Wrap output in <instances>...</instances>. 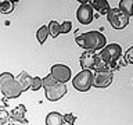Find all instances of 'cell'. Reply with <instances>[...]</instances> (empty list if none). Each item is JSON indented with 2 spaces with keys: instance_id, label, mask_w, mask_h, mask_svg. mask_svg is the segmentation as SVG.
<instances>
[{
  "instance_id": "obj_1",
  "label": "cell",
  "mask_w": 133,
  "mask_h": 125,
  "mask_svg": "<svg viewBox=\"0 0 133 125\" xmlns=\"http://www.w3.org/2000/svg\"><path fill=\"white\" fill-rule=\"evenodd\" d=\"M75 42L82 49L89 50V52H94V53H97L98 50H101L107 45L105 36L100 31H89V32H85L79 36L76 35Z\"/></svg>"
},
{
  "instance_id": "obj_2",
  "label": "cell",
  "mask_w": 133,
  "mask_h": 125,
  "mask_svg": "<svg viewBox=\"0 0 133 125\" xmlns=\"http://www.w3.org/2000/svg\"><path fill=\"white\" fill-rule=\"evenodd\" d=\"M0 90L6 99H17L22 93L18 82L15 81V77L11 72L0 74Z\"/></svg>"
},
{
  "instance_id": "obj_3",
  "label": "cell",
  "mask_w": 133,
  "mask_h": 125,
  "mask_svg": "<svg viewBox=\"0 0 133 125\" xmlns=\"http://www.w3.org/2000/svg\"><path fill=\"white\" fill-rule=\"evenodd\" d=\"M97 56L107 65V68H110L111 64H114L115 61H118L121 58V56H122V47L118 43L105 45L100 50V53H97Z\"/></svg>"
},
{
  "instance_id": "obj_4",
  "label": "cell",
  "mask_w": 133,
  "mask_h": 125,
  "mask_svg": "<svg viewBox=\"0 0 133 125\" xmlns=\"http://www.w3.org/2000/svg\"><path fill=\"white\" fill-rule=\"evenodd\" d=\"M93 83V71H81L74 77L72 85L79 92H87Z\"/></svg>"
},
{
  "instance_id": "obj_5",
  "label": "cell",
  "mask_w": 133,
  "mask_h": 125,
  "mask_svg": "<svg viewBox=\"0 0 133 125\" xmlns=\"http://www.w3.org/2000/svg\"><path fill=\"white\" fill-rule=\"evenodd\" d=\"M107 21L111 24L112 28L123 29L129 24V17L116 7V8H110V11L107 12Z\"/></svg>"
},
{
  "instance_id": "obj_6",
  "label": "cell",
  "mask_w": 133,
  "mask_h": 125,
  "mask_svg": "<svg viewBox=\"0 0 133 125\" xmlns=\"http://www.w3.org/2000/svg\"><path fill=\"white\" fill-rule=\"evenodd\" d=\"M112 81H114V72H111L110 70L93 71V83H91V86L104 89V88L110 86Z\"/></svg>"
},
{
  "instance_id": "obj_7",
  "label": "cell",
  "mask_w": 133,
  "mask_h": 125,
  "mask_svg": "<svg viewBox=\"0 0 133 125\" xmlns=\"http://www.w3.org/2000/svg\"><path fill=\"white\" fill-rule=\"evenodd\" d=\"M50 75L56 79L58 83H65L71 79V68L64 64H54L50 70Z\"/></svg>"
},
{
  "instance_id": "obj_8",
  "label": "cell",
  "mask_w": 133,
  "mask_h": 125,
  "mask_svg": "<svg viewBox=\"0 0 133 125\" xmlns=\"http://www.w3.org/2000/svg\"><path fill=\"white\" fill-rule=\"evenodd\" d=\"M47 29H49V36L51 38H56L61 33H68L72 31V22L71 21H64L62 24H58L57 21H50V24L47 25Z\"/></svg>"
},
{
  "instance_id": "obj_9",
  "label": "cell",
  "mask_w": 133,
  "mask_h": 125,
  "mask_svg": "<svg viewBox=\"0 0 133 125\" xmlns=\"http://www.w3.org/2000/svg\"><path fill=\"white\" fill-rule=\"evenodd\" d=\"M94 18L93 8L89 6V2H81V6L76 10V20L83 25L90 24Z\"/></svg>"
},
{
  "instance_id": "obj_10",
  "label": "cell",
  "mask_w": 133,
  "mask_h": 125,
  "mask_svg": "<svg viewBox=\"0 0 133 125\" xmlns=\"http://www.w3.org/2000/svg\"><path fill=\"white\" fill-rule=\"evenodd\" d=\"M44 92H46V99L49 102H58L66 95V85L57 83V85L49 88V89H44Z\"/></svg>"
},
{
  "instance_id": "obj_11",
  "label": "cell",
  "mask_w": 133,
  "mask_h": 125,
  "mask_svg": "<svg viewBox=\"0 0 133 125\" xmlns=\"http://www.w3.org/2000/svg\"><path fill=\"white\" fill-rule=\"evenodd\" d=\"M96 63H97V53L94 52H89V50H85L82 53L81 58H79V64L82 67V71H93L96 67Z\"/></svg>"
},
{
  "instance_id": "obj_12",
  "label": "cell",
  "mask_w": 133,
  "mask_h": 125,
  "mask_svg": "<svg viewBox=\"0 0 133 125\" xmlns=\"http://www.w3.org/2000/svg\"><path fill=\"white\" fill-rule=\"evenodd\" d=\"M8 114H10V120H8V121H11V122L21 124V125H29L28 120L25 118L26 107H25L24 104H18V106H15L11 110V113H8Z\"/></svg>"
},
{
  "instance_id": "obj_13",
  "label": "cell",
  "mask_w": 133,
  "mask_h": 125,
  "mask_svg": "<svg viewBox=\"0 0 133 125\" xmlns=\"http://www.w3.org/2000/svg\"><path fill=\"white\" fill-rule=\"evenodd\" d=\"M89 6L93 8V11L96 10L97 12H100V14H105L110 11V4H108L107 0H90L89 2Z\"/></svg>"
},
{
  "instance_id": "obj_14",
  "label": "cell",
  "mask_w": 133,
  "mask_h": 125,
  "mask_svg": "<svg viewBox=\"0 0 133 125\" xmlns=\"http://www.w3.org/2000/svg\"><path fill=\"white\" fill-rule=\"evenodd\" d=\"M15 81L18 82V85L21 88V90L25 92L31 88V82H32V77L29 75L26 71H22V72L18 74V77L15 78Z\"/></svg>"
},
{
  "instance_id": "obj_15",
  "label": "cell",
  "mask_w": 133,
  "mask_h": 125,
  "mask_svg": "<svg viewBox=\"0 0 133 125\" xmlns=\"http://www.w3.org/2000/svg\"><path fill=\"white\" fill-rule=\"evenodd\" d=\"M64 120H62V114L57 111H51L49 113L46 117V125H62Z\"/></svg>"
},
{
  "instance_id": "obj_16",
  "label": "cell",
  "mask_w": 133,
  "mask_h": 125,
  "mask_svg": "<svg viewBox=\"0 0 133 125\" xmlns=\"http://www.w3.org/2000/svg\"><path fill=\"white\" fill-rule=\"evenodd\" d=\"M118 8L122 12H125L128 17H132L133 14V0H121L118 4Z\"/></svg>"
},
{
  "instance_id": "obj_17",
  "label": "cell",
  "mask_w": 133,
  "mask_h": 125,
  "mask_svg": "<svg viewBox=\"0 0 133 125\" xmlns=\"http://www.w3.org/2000/svg\"><path fill=\"white\" fill-rule=\"evenodd\" d=\"M15 3L14 2H8V0H0V12L2 14H10L14 11Z\"/></svg>"
},
{
  "instance_id": "obj_18",
  "label": "cell",
  "mask_w": 133,
  "mask_h": 125,
  "mask_svg": "<svg viewBox=\"0 0 133 125\" xmlns=\"http://www.w3.org/2000/svg\"><path fill=\"white\" fill-rule=\"evenodd\" d=\"M36 38H37V42H39L40 45H44V42L47 40V38H49V29H47V25H42V27L37 29Z\"/></svg>"
},
{
  "instance_id": "obj_19",
  "label": "cell",
  "mask_w": 133,
  "mask_h": 125,
  "mask_svg": "<svg viewBox=\"0 0 133 125\" xmlns=\"http://www.w3.org/2000/svg\"><path fill=\"white\" fill-rule=\"evenodd\" d=\"M57 81L54 79L51 75H46L44 78H42V88H44V89H49V88H51V86H54V85H57Z\"/></svg>"
},
{
  "instance_id": "obj_20",
  "label": "cell",
  "mask_w": 133,
  "mask_h": 125,
  "mask_svg": "<svg viewBox=\"0 0 133 125\" xmlns=\"http://www.w3.org/2000/svg\"><path fill=\"white\" fill-rule=\"evenodd\" d=\"M40 88H42V78L40 77H33L32 78V82H31V88H29V89L39 90Z\"/></svg>"
},
{
  "instance_id": "obj_21",
  "label": "cell",
  "mask_w": 133,
  "mask_h": 125,
  "mask_svg": "<svg viewBox=\"0 0 133 125\" xmlns=\"http://www.w3.org/2000/svg\"><path fill=\"white\" fill-rule=\"evenodd\" d=\"M62 120H64V122L69 124V125H75V121H76V117H75L72 113H66V114L62 115Z\"/></svg>"
},
{
  "instance_id": "obj_22",
  "label": "cell",
  "mask_w": 133,
  "mask_h": 125,
  "mask_svg": "<svg viewBox=\"0 0 133 125\" xmlns=\"http://www.w3.org/2000/svg\"><path fill=\"white\" fill-rule=\"evenodd\" d=\"M10 120V114H8L7 110H0V125H4L8 122Z\"/></svg>"
},
{
  "instance_id": "obj_23",
  "label": "cell",
  "mask_w": 133,
  "mask_h": 125,
  "mask_svg": "<svg viewBox=\"0 0 133 125\" xmlns=\"http://www.w3.org/2000/svg\"><path fill=\"white\" fill-rule=\"evenodd\" d=\"M125 61L126 64H133V46H130L125 53Z\"/></svg>"
},
{
  "instance_id": "obj_24",
  "label": "cell",
  "mask_w": 133,
  "mask_h": 125,
  "mask_svg": "<svg viewBox=\"0 0 133 125\" xmlns=\"http://www.w3.org/2000/svg\"><path fill=\"white\" fill-rule=\"evenodd\" d=\"M7 106H8V104H7V99L4 97V95L2 93V90H0V110H6Z\"/></svg>"
}]
</instances>
